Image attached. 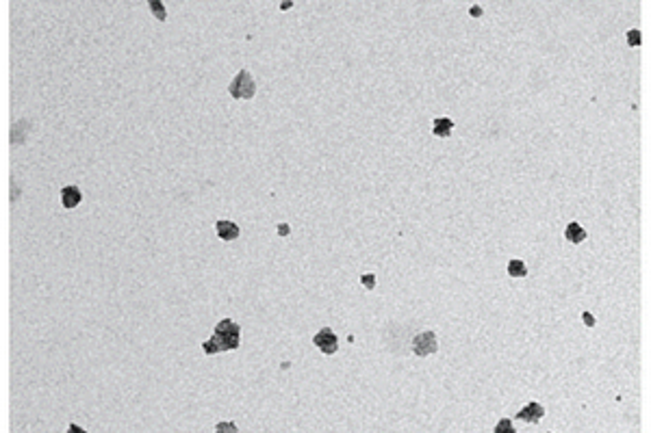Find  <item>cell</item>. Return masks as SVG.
<instances>
[{
	"mask_svg": "<svg viewBox=\"0 0 651 433\" xmlns=\"http://www.w3.org/2000/svg\"><path fill=\"white\" fill-rule=\"evenodd\" d=\"M627 44L632 46V48H636V46H640V32L638 29H632V31H627Z\"/></svg>",
	"mask_w": 651,
	"mask_h": 433,
	"instance_id": "cell-13",
	"label": "cell"
},
{
	"mask_svg": "<svg viewBox=\"0 0 651 433\" xmlns=\"http://www.w3.org/2000/svg\"><path fill=\"white\" fill-rule=\"evenodd\" d=\"M360 282L365 284V288H374V286H376V275L367 273V275H362V277H360Z\"/></svg>",
	"mask_w": 651,
	"mask_h": 433,
	"instance_id": "cell-14",
	"label": "cell"
},
{
	"mask_svg": "<svg viewBox=\"0 0 651 433\" xmlns=\"http://www.w3.org/2000/svg\"><path fill=\"white\" fill-rule=\"evenodd\" d=\"M215 230H217V236H220L222 241H235V239H239V225H237V223H232V221H217L215 223Z\"/></svg>",
	"mask_w": 651,
	"mask_h": 433,
	"instance_id": "cell-5",
	"label": "cell"
},
{
	"mask_svg": "<svg viewBox=\"0 0 651 433\" xmlns=\"http://www.w3.org/2000/svg\"><path fill=\"white\" fill-rule=\"evenodd\" d=\"M565 236L571 241L573 245H580V243H584L586 241V230L580 223H575V221H571L569 225H566V232H565Z\"/></svg>",
	"mask_w": 651,
	"mask_h": 433,
	"instance_id": "cell-8",
	"label": "cell"
},
{
	"mask_svg": "<svg viewBox=\"0 0 651 433\" xmlns=\"http://www.w3.org/2000/svg\"><path fill=\"white\" fill-rule=\"evenodd\" d=\"M228 93H230L232 97H237V100H239V97L241 100H250V97H254V93H257V82H254L252 74H250L248 69H241V72L232 78L230 87H228Z\"/></svg>",
	"mask_w": 651,
	"mask_h": 433,
	"instance_id": "cell-1",
	"label": "cell"
},
{
	"mask_svg": "<svg viewBox=\"0 0 651 433\" xmlns=\"http://www.w3.org/2000/svg\"><path fill=\"white\" fill-rule=\"evenodd\" d=\"M150 9H152V13L156 16V20H161V22H165V17H167V13H165V7H163V2L161 0H150Z\"/></svg>",
	"mask_w": 651,
	"mask_h": 433,
	"instance_id": "cell-11",
	"label": "cell"
},
{
	"mask_svg": "<svg viewBox=\"0 0 651 433\" xmlns=\"http://www.w3.org/2000/svg\"><path fill=\"white\" fill-rule=\"evenodd\" d=\"M280 7H282V9H291V7H293V2H282Z\"/></svg>",
	"mask_w": 651,
	"mask_h": 433,
	"instance_id": "cell-19",
	"label": "cell"
},
{
	"mask_svg": "<svg viewBox=\"0 0 651 433\" xmlns=\"http://www.w3.org/2000/svg\"><path fill=\"white\" fill-rule=\"evenodd\" d=\"M215 334H224V336H228V338H239L241 336V329H239V325H237L235 321L224 319V321H220V323L215 325Z\"/></svg>",
	"mask_w": 651,
	"mask_h": 433,
	"instance_id": "cell-7",
	"label": "cell"
},
{
	"mask_svg": "<svg viewBox=\"0 0 651 433\" xmlns=\"http://www.w3.org/2000/svg\"><path fill=\"white\" fill-rule=\"evenodd\" d=\"M313 342H315V347L324 353V355H332V353H337V347H339L337 336H334V332L330 327H324L322 332L315 334Z\"/></svg>",
	"mask_w": 651,
	"mask_h": 433,
	"instance_id": "cell-3",
	"label": "cell"
},
{
	"mask_svg": "<svg viewBox=\"0 0 651 433\" xmlns=\"http://www.w3.org/2000/svg\"><path fill=\"white\" fill-rule=\"evenodd\" d=\"M480 13H482V9H480V7H471V16H473V17H478Z\"/></svg>",
	"mask_w": 651,
	"mask_h": 433,
	"instance_id": "cell-18",
	"label": "cell"
},
{
	"mask_svg": "<svg viewBox=\"0 0 651 433\" xmlns=\"http://www.w3.org/2000/svg\"><path fill=\"white\" fill-rule=\"evenodd\" d=\"M508 273L513 277H525V275H528V267H525L523 260H510V262H508Z\"/></svg>",
	"mask_w": 651,
	"mask_h": 433,
	"instance_id": "cell-10",
	"label": "cell"
},
{
	"mask_svg": "<svg viewBox=\"0 0 651 433\" xmlns=\"http://www.w3.org/2000/svg\"><path fill=\"white\" fill-rule=\"evenodd\" d=\"M81 199H83V195L78 186H63L61 189V202L65 208H76L81 204Z\"/></svg>",
	"mask_w": 651,
	"mask_h": 433,
	"instance_id": "cell-6",
	"label": "cell"
},
{
	"mask_svg": "<svg viewBox=\"0 0 651 433\" xmlns=\"http://www.w3.org/2000/svg\"><path fill=\"white\" fill-rule=\"evenodd\" d=\"M215 429L222 433V431H237V427L232 425V422H220V425H217Z\"/></svg>",
	"mask_w": 651,
	"mask_h": 433,
	"instance_id": "cell-15",
	"label": "cell"
},
{
	"mask_svg": "<svg viewBox=\"0 0 651 433\" xmlns=\"http://www.w3.org/2000/svg\"><path fill=\"white\" fill-rule=\"evenodd\" d=\"M582 321H584L586 325H588V327H593V325H595V319H593V314H590V312H584V314H582Z\"/></svg>",
	"mask_w": 651,
	"mask_h": 433,
	"instance_id": "cell-16",
	"label": "cell"
},
{
	"mask_svg": "<svg viewBox=\"0 0 651 433\" xmlns=\"http://www.w3.org/2000/svg\"><path fill=\"white\" fill-rule=\"evenodd\" d=\"M495 433H514V427H513V422L508 420V418H504V420H499V425L495 427Z\"/></svg>",
	"mask_w": 651,
	"mask_h": 433,
	"instance_id": "cell-12",
	"label": "cell"
},
{
	"mask_svg": "<svg viewBox=\"0 0 651 433\" xmlns=\"http://www.w3.org/2000/svg\"><path fill=\"white\" fill-rule=\"evenodd\" d=\"M452 128H454V122L447 119V117H439V119H434V124H432V132H434L436 137H449V134H452Z\"/></svg>",
	"mask_w": 651,
	"mask_h": 433,
	"instance_id": "cell-9",
	"label": "cell"
},
{
	"mask_svg": "<svg viewBox=\"0 0 651 433\" xmlns=\"http://www.w3.org/2000/svg\"><path fill=\"white\" fill-rule=\"evenodd\" d=\"M543 416H545V407H543L541 403H528L517 414V418H519V420H523V422H538Z\"/></svg>",
	"mask_w": 651,
	"mask_h": 433,
	"instance_id": "cell-4",
	"label": "cell"
},
{
	"mask_svg": "<svg viewBox=\"0 0 651 433\" xmlns=\"http://www.w3.org/2000/svg\"><path fill=\"white\" fill-rule=\"evenodd\" d=\"M278 234L287 236V234H289V225H287V223H280V225H278Z\"/></svg>",
	"mask_w": 651,
	"mask_h": 433,
	"instance_id": "cell-17",
	"label": "cell"
},
{
	"mask_svg": "<svg viewBox=\"0 0 651 433\" xmlns=\"http://www.w3.org/2000/svg\"><path fill=\"white\" fill-rule=\"evenodd\" d=\"M436 349H439V340H436L434 332H421V334H417L415 340H412V353L419 355V357L434 355Z\"/></svg>",
	"mask_w": 651,
	"mask_h": 433,
	"instance_id": "cell-2",
	"label": "cell"
}]
</instances>
